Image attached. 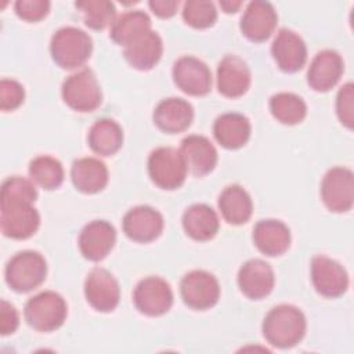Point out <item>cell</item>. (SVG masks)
<instances>
[{"mask_svg": "<svg viewBox=\"0 0 354 354\" xmlns=\"http://www.w3.org/2000/svg\"><path fill=\"white\" fill-rule=\"evenodd\" d=\"M278 15L274 6L268 1H250L241 18V32L250 41L261 43L267 40L275 30Z\"/></svg>", "mask_w": 354, "mask_h": 354, "instance_id": "9a60e30c", "label": "cell"}, {"mask_svg": "<svg viewBox=\"0 0 354 354\" xmlns=\"http://www.w3.org/2000/svg\"><path fill=\"white\" fill-rule=\"evenodd\" d=\"M37 189L32 180L19 176L3 181L0 191V227L4 236L28 239L40 225L39 212L33 207Z\"/></svg>", "mask_w": 354, "mask_h": 354, "instance_id": "6da1fadb", "label": "cell"}, {"mask_svg": "<svg viewBox=\"0 0 354 354\" xmlns=\"http://www.w3.org/2000/svg\"><path fill=\"white\" fill-rule=\"evenodd\" d=\"M173 290L169 282L160 277H147L141 279L133 293L136 308L148 317L166 314L173 306Z\"/></svg>", "mask_w": 354, "mask_h": 354, "instance_id": "30bf717a", "label": "cell"}, {"mask_svg": "<svg viewBox=\"0 0 354 354\" xmlns=\"http://www.w3.org/2000/svg\"><path fill=\"white\" fill-rule=\"evenodd\" d=\"M271 54L278 68L286 73L300 71L307 61L304 40L296 32L286 28L278 30L271 44Z\"/></svg>", "mask_w": 354, "mask_h": 354, "instance_id": "ac0fdd59", "label": "cell"}, {"mask_svg": "<svg viewBox=\"0 0 354 354\" xmlns=\"http://www.w3.org/2000/svg\"><path fill=\"white\" fill-rule=\"evenodd\" d=\"M187 165L180 149L159 147L149 153L148 174L151 181L162 189L180 188L187 178Z\"/></svg>", "mask_w": 354, "mask_h": 354, "instance_id": "8992f818", "label": "cell"}, {"mask_svg": "<svg viewBox=\"0 0 354 354\" xmlns=\"http://www.w3.org/2000/svg\"><path fill=\"white\" fill-rule=\"evenodd\" d=\"M116 231L105 220H94L83 227L79 234V249L84 259L90 261L104 260L113 249Z\"/></svg>", "mask_w": 354, "mask_h": 354, "instance_id": "2e32d148", "label": "cell"}, {"mask_svg": "<svg viewBox=\"0 0 354 354\" xmlns=\"http://www.w3.org/2000/svg\"><path fill=\"white\" fill-rule=\"evenodd\" d=\"M151 11L159 18H170L177 12L178 0H151L148 1Z\"/></svg>", "mask_w": 354, "mask_h": 354, "instance_id": "f35d334b", "label": "cell"}, {"mask_svg": "<svg viewBox=\"0 0 354 354\" xmlns=\"http://www.w3.org/2000/svg\"><path fill=\"white\" fill-rule=\"evenodd\" d=\"M29 176L44 189H55L64 183V167L61 162L48 155H40L30 160Z\"/></svg>", "mask_w": 354, "mask_h": 354, "instance_id": "1f68e13d", "label": "cell"}, {"mask_svg": "<svg viewBox=\"0 0 354 354\" xmlns=\"http://www.w3.org/2000/svg\"><path fill=\"white\" fill-rule=\"evenodd\" d=\"M68 315L64 297L53 290H44L30 297L24 308L26 324L39 332H53L62 326Z\"/></svg>", "mask_w": 354, "mask_h": 354, "instance_id": "5b68a950", "label": "cell"}, {"mask_svg": "<svg viewBox=\"0 0 354 354\" xmlns=\"http://www.w3.org/2000/svg\"><path fill=\"white\" fill-rule=\"evenodd\" d=\"M253 242L263 254L281 256L290 246V231L281 220H260L253 228Z\"/></svg>", "mask_w": 354, "mask_h": 354, "instance_id": "603a6c76", "label": "cell"}, {"mask_svg": "<svg viewBox=\"0 0 354 354\" xmlns=\"http://www.w3.org/2000/svg\"><path fill=\"white\" fill-rule=\"evenodd\" d=\"M242 1H231V0H224V1H220V7L224 10V12L227 14H231V12H236L241 7H242Z\"/></svg>", "mask_w": 354, "mask_h": 354, "instance_id": "ab89813d", "label": "cell"}, {"mask_svg": "<svg viewBox=\"0 0 354 354\" xmlns=\"http://www.w3.org/2000/svg\"><path fill=\"white\" fill-rule=\"evenodd\" d=\"M71 180L75 188L83 194H97L102 191L109 180L105 163L97 158H80L72 163Z\"/></svg>", "mask_w": 354, "mask_h": 354, "instance_id": "cb8c5ba5", "label": "cell"}, {"mask_svg": "<svg viewBox=\"0 0 354 354\" xmlns=\"http://www.w3.org/2000/svg\"><path fill=\"white\" fill-rule=\"evenodd\" d=\"M218 209L228 224L242 225L252 217L253 202L243 187L232 184L221 191L218 196Z\"/></svg>", "mask_w": 354, "mask_h": 354, "instance_id": "83f0119b", "label": "cell"}, {"mask_svg": "<svg viewBox=\"0 0 354 354\" xmlns=\"http://www.w3.org/2000/svg\"><path fill=\"white\" fill-rule=\"evenodd\" d=\"M19 325V317L17 308L7 300H1L0 304V332L3 336L11 335Z\"/></svg>", "mask_w": 354, "mask_h": 354, "instance_id": "74e56055", "label": "cell"}, {"mask_svg": "<svg viewBox=\"0 0 354 354\" xmlns=\"http://www.w3.org/2000/svg\"><path fill=\"white\" fill-rule=\"evenodd\" d=\"M180 152L188 171L196 177L212 173L217 165V151L212 141L203 136L191 134L183 138Z\"/></svg>", "mask_w": 354, "mask_h": 354, "instance_id": "44dd1931", "label": "cell"}, {"mask_svg": "<svg viewBox=\"0 0 354 354\" xmlns=\"http://www.w3.org/2000/svg\"><path fill=\"white\" fill-rule=\"evenodd\" d=\"M64 102L77 112H93L102 102L101 87L94 72L80 69L65 79L61 88Z\"/></svg>", "mask_w": 354, "mask_h": 354, "instance_id": "52a82bcc", "label": "cell"}, {"mask_svg": "<svg viewBox=\"0 0 354 354\" xmlns=\"http://www.w3.org/2000/svg\"><path fill=\"white\" fill-rule=\"evenodd\" d=\"M180 293L189 308L202 311L212 308L218 301L220 285L213 274L205 270H194L183 277Z\"/></svg>", "mask_w": 354, "mask_h": 354, "instance_id": "9c48e42d", "label": "cell"}, {"mask_svg": "<svg viewBox=\"0 0 354 354\" xmlns=\"http://www.w3.org/2000/svg\"><path fill=\"white\" fill-rule=\"evenodd\" d=\"M306 317L292 304L272 307L263 321V336L277 348L295 347L306 335Z\"/></svg>", "mask_w": 354, "mask_h": 354, "instance_id": "7a4b0ae2", "label": "cell"}, {"mask_svg": "<svg viewBox=\"0 0 354 354\" xmlns=\"http://www.w3.org/2000/svg\"><path fill=\"white\" fill-rule=\"evenodd\" d=\"M15 14L26 22H39L50 12L47 0H18L14 4Z\"/></svg>", "mask_w": 354, "mask_h": 354, "instance_id": "8d00e7d4", "label": "cell"}, {"mask_svg": "<svg viewBox=\"0 0 354 354\" xmlns=\"http://www.w3.org/2000/svg\"><path fill=\"white\" fill-rule=\"evenodd\" d=\"M93 51V40L84 30L76 26L58 29L50 41L53 61L62 69H76L83 66Z\"/></svg>", "mask_w": 354, "mask_h": 354, "instance_id": "3957f363", "label": "cell"}, {"mask_svg": "<svg viewBox=\"0 0 354 354\" xmlns=\"http://www.w3.org/2000/svg\"><path fill=\"white\" fill-rule=\"evenodd\" d=\"M76 8L82 11L84 24L94 30H102L112 25L116 15V8L108 0H83L75 3Z\"/></svg>", "mask_w": 354, "mask_h": 354, "instance_id": "d6a6232c", "label": "cell"}, {"mask_svg": "<svg viewBox=\"0 0 354 354\" xmlns=\"http://www.w3.org/2000/svg\"><path fill=\"white\" fill-rule=\"evenodd\" d=\"M252 126L249 119L236 112L220 115L213 124V134L217 142L225 149L242 148L250 138Z\"/></svg>", "mask_w": 354, "mask_h": 354, "instance_id": "d4e9b609", "label": "cell"}, {"mask_svg": "<svg viewBox=\"0 0 354 354\" xmlns=\"http://www.w3.org/2000/svg\"><path fill=\"white\" fill-rule=\"evenodd\" d=\"M163 41L155 30H149L140 39L124 47L123 55L130 66L138 71L152 69L162 58Z\"/></svg>", "mask_w": 354, "mask_h": 354, "instance_id": "4316f807", "label": "cell"}, {"mask_svg": "<svg viewBox=\"0 0 354 354\" xmlns=\"http://www.w3.org/2000/svg\"><path fill=\"white\" fill-rule=\"evenodd\" d=\"M344 64L335 50H322L311 61L307 71V83L315 91H329L340 80Z\"/></svg>", "mask_w": 354, "mask_h": 354, "instance_id": "ffe728a7", "label": "cell"}, {"mask_svg": "<svg viewBox=\"0 0 354 354\" xmlns=\"http://www.w3.org/2000/svg\"><path fill=\"white\" fill-rule=\"evenodd\" d=\"M24 86L14 79H1L0 82V109L4 112L15 111L24 104Z\"/></svg>", "mask_w": 354, "mask_h": 354, "instance_id": "e575fe53", "label": "cell"}, {"mask_svg": "<svg viewBox=\"0 0 354 354\" xmlns=\"http://www.w3.org/2000/svg\"><path fill=\"white\" fill-rule=\"evenodd\" d=\"M149 30H152L149 15L141 10H134L123 12L113 21L109 36L116 44L127 47Z\"/></svg>", "mask_w": 354, "mask_h": 354, "instance_id": "f1b7e54d", "label": "cell"}, {"mask_svg": "<svg viewBox=\"0 0 354 354\" xmlns=\"http://www.w3.org/2000/svg\"><path fill=\"white\" fill-rule=\"evenodd\" d=\"M171 73L176 86L188 95L202 97L212 88V72L196 57L184 55L178 58L173 65Z\"/></svg>", "mask_w": 354, "mask_h": 354, "instance_id": "4fadbf2b", "label": "cell"}, {"mask_svg": "<svg viewBox=\"0 0 354 354\" xmlns=\"http://www.w3.org/2000/svg\"><path fill=\"white\" fill-rule=\"evenodd\" d=\"M47 277L46 259L35 250H22L14 254L4 270L7 285L18 292L26 293L39 288Z\"/></svg>", "mask_w": 354, "mask_h": 354, "instance_id": "277c9868", "label": "cell"}, {"mask_svg": "<svg viewBox=\"0 0 354 354\" xmlns=\"http://www.w3.org/2000/svg\"><path fill=\"white\" fill-rule=\"evenodd\" d=\"M87 142L97 155L111 156L122 148L123 130L113 119H100L90 127Z\"/></svg>", "mask_w": 354, "mask_h": 354, "instance_id": "f546056e", "label": "cell"}, {"mask_svg": "<svg viewBox=\"0 0 354 354\" xmlns=\"http://www.w3.org/2000/svg\"><path fill=\"white\" fill-rule=\"evenodd\" d=\"M321 199L333 213H346L354 205V174L350 169H329L321 181Z\"/></svg>", "mask_w": 354, "mask_h": 354, "instance_id": "ba28073f", "label": "cell"}, {"mask_svg": "<svg viewBox=\"0 0 354 354\" xmlns=\"http://www.w3.org/2000/svg\"><path fill=\"white\" fill-rule=\"evenodd\" d=\"M248 64L238 55H225L217 66V88L227 98H239L250 87Z\"/></svg>", "mask_w": 354, "mask_h": 354, "instance_id": "d6986e66", "label": "cell"}, {"mask_svg": "<svg viewBox=\"0 0 354 354\" xmlns=\"http://www.w3.org/2000/svg\"><path fill=\"white\" fill-rule=\"evenodd\" d=\"M183 19L195 29L210 28L217 19L216 6L207 0H188L183 4Z\"/></svg>", "mask_w": 354, "mask_h": 354, "instance_id": "836d02e7", "label": "cell"}, {"mask_svg": "<svg viewBox=\"0 0 354 354\" xmlns=\"http://www.w3.org/2000/svg\"><path fill=\"white\" fill-rule=\"evenodd\" d=\"M268 105L271 115L282 124H297L307 115L306 102L295 93H277L270 98Z\"/></svg>", "mask_w": 354, "mask_h": 354, "instance_id": "4dcf8cb0", "label": "cell"}, {"mask_svg": "<svg viewBox=\"0 0 354 354\" xmlns=\"http://www.w3.org/2000/svg\"><path fill=\"white\" fill-rule=\"evenodd\" d=\"M275 283V275L271 266L261 259H250L243 263L238 271L239 290L250 300L267 297Z\"/></svg>", "mask_w": 354, "mask_h": 354, "instance_id": "e0dca14e", "label": "cell"}, {"mask_svg": "<svg viewBox=\"0 0 354 354\" xmlns=\"http://www.w3.org/2000/svg\"><path fill=\"white\" fill-rule=\"evenodd\" d=\"M181 221L185 234L199 242L213 239L220 228L217 213L205 203H195L187 207Z\"/></svg>", "mask_w": 354, "mask_h": 354, "instance_id": "484cf974", "label": "cell"}, {"mask_svg": "<svg viewBox=\"0 0 354 354\" xmlns=\"http://www.w3.org/2000/svg\"><path fill=\"white\" fill-rule=\"evenodd\" d=\"M87 303L100 313L113 311L120 300V288L116 278L105 268H93L84 281Z\"/></svg>", "mask_w": 354, "mask_h": 354, "instance_id": "8fae6325", "label": "cell"}, {"mask_svg": "<svg viewBox=\"0 0 354 354\" xmlns=\"http://www.w3.org/2000/svg\"><path fill=\"white\" fill-rule=\"evenodd\" d=\"M163 216L147 205L130 209L122 221L124 235L138 243H149L158 239L163 231Z\"/></svg>", "mask_w": 354, "mask_h": 354, "instance_id": "5bb4252c", "label": "cell"}, {"mask_svg": "<svg viewBox=\"0 0 354 354\" xmlns=\"http://www.w3.org/2000/svg\"><path fill=\"white\" fill-rule=\"evenodd\" d=\"M156 127L167 134L185 131L194 120L192 105L178 97L162 100L152 115Z\"/></svg>", "mask_w": 354, "mask_h": 354, "instance_id": "7402d4cb", "label": "cell"}, {"mask_svg": "<svg viewBox=\"0 0 354 354\" xmlns=\"http://www.w3.org/2000/svg\"><path fill=\"white\" fill-rule=\"evenodd\" d=\"M336 113L347 129L354 126V86L351 82L343 84L336 95Z\"/></svg>", "mask_w": 354, "mask_h": 354, "instance_id": "d590c367", "label": "cell"}, {"mask_svg": "<svg viewBox=\"0 0 354 354\" xmlns=\"http://www.w3.org/2000/svg\"><path fill=\"white\" fill-rule=\"evenodd\" d=\"M311 281L315 290L328 299L342 296L348 288V275L344 267L324 254L314 256L311 260Z\"/></svg>", "mask_w": 354, "mask_h": 354, "instance_id": "7c38bea8", "label": "cell"}]
</instances>
